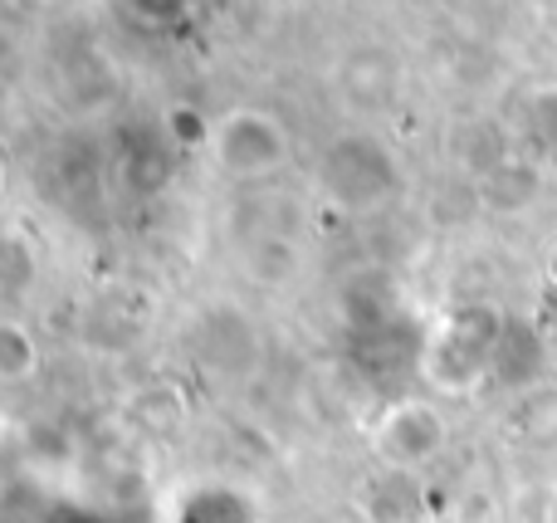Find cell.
Returning <instances> with one entry per match:
<instances>
[{"label":"cell","mask_w":557,"mask_h":523,"mask_svg":"<svg viewBox=\"0 0 557 523\" xmlns=\"http://www.w3.org/2000/svg\"><path fill=\"white\" fill-rule=\"evenodd\" d=\"M504 343V319L494 309H465L435 338L425 377L441 391H474L494 372V352Z\"/></svg>","instance_id":"1"},{"label":"cell","mask_w":557,"mask_h":523,"mask_svg":"<svg viewBox=\"0 0 557 523\" xmlns=\"http://www.w3.org/2000/svg\"><path fill=\"white\" fill-rule=\"evenodd\" d=\"M450 446V426L435 411V401L406 397L396 407L382 411V421L372 426V456L382 460L392 475H421L425 465L445 456Z\"/></svg>","instance_id":"2"},{"label":"cell","mask_w":557,"mask_h":523,"mask_svg":"<svg viewBox=\"0 0 557 523\" xmlns=\"http://www.w3.org/2000/svg\"><path fill=\"white\" fill-rule=\"evenodd\" d=\"M215 162L240 176L270 172V166L284 162V133H278L264 113H235L231 123L215 133Z\"/></svg>","instance_id":"3"},{"label":"cell","mask_w":557,"mask_h":523,"mask_svg":"<svg viewBox=\"0 0 557 523\" xmlns=\"http://www.w3.org/2000/svg\"><path fill=\"white\" fill-rule=\"evenodd\" d=\"M39 368L35 338L20 323H0V382H29Z\"/></svg>","instance_id":"4"},{"label":"cell","mask_w":557,"mask_h":523,"mask_svg":"<svg viewBox=\"0 0 557 523\" xmlns=\"http://www.w3.org/2000/svg\"><path fill=\"white\" fill-rule=\"evenodd\" d=\"M548 279H553V284H557V250H553V254H548Z\"/></svg>","instance_id":"5"},{"label":"cell","mask_w":557,"mask_h":523,"mask_svg":"<svg viewBox=\"0 0 557 523\" xmlns=\"http://www.w3.org/2000/svg\"><path fill=\"white\" fill-rule=\"evenodd\" d=\"M553 523H557V509H553Z\"/></svg>","instance_id":"6"}]
</instances>
